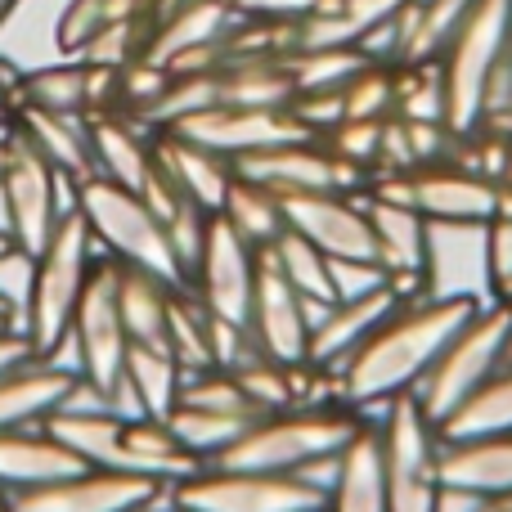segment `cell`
Segmentation results:
<instances>
[{"label": "cell", "mask_w": 512, "mask_h": 512, "mask_svg": "<svg viewBox=\"0 0 512 512\" xmlns=\"http://www.w3.org/2000/svg\"><path fill=\"white\" fill-rule=\"evenodd\" d=\"M477 310L459 297H409L333 369V387L346 405H382L423 382L454 328Z\"/></svg>", "instance_id": "cell-1"}, {"label": "cell", "mask_w": 512, "mask_h": 512, "mask_svg": "<svg viewBox=\"0 0 512 512\" xmlns=\"http://www.w3.org/2000/svg\"><path fill=\"white\" fill-rule=\"evenodd\" d=\"M508 346H512V306L508 301H486L454 328L445 351L436 355V364L423 373V382L409 396L418 400V409L432 423H445L481 382H490L504 369Z\"/></svg>", "instance_id": "cell-2"}, {"label": "cell", "mask_w": 512, "mask_h": 512, "mask_svg": "<svg viewBox=\"0 0 512 512\" xmlns=\"http://www.w3.org/2000/svg\"><path fill=\"white\" fill-rule=\"evenodd\" d=\"M360 418L342 414V409H274L261 414L221 459L207 468H230V472H274V477H292L301 463L319 459V454H337L355 436Z\"/></svg>", "instance_id": "cell-3"}, {"label": "cell", "mask_w": 512, "mask_h": 512, "mask_svg": "<svg viewBox=\"0 0 512 512\" xmlns=\"http://www.w3.org/2000/svg\"><path fill=\"white\" fill-rule=\"evenodd\" d=\"M99 243L90 234L86 216L68 212L59 216L45 252L36 256V274H32V297H27V315H23V333L32 342V355L50 351L59 342V333L72 324V310H77V297L90 279V265L99 261Z\"/></svg>", "instance_id": "cell-4"}, {"label": "cell", "mask_w": 512, "mask_h": 512, "mask_svg": "<svg viewBox=\"0 0 512 512\" xmlns=\"http://www.w3.org/2000/svg\"><path fill=\"white\" fill-rule=\"evenodd\" d=\"M512 41V0H477L472 14L454 27V36L436 54V72L445 86V122L454 135L481 126V95H486L490 68Z\"/></svg>", "instance_id": "cell-5"}, {"label": "cell", "mask_w": 512, "mask_h": 512, "mask_svg": "<svg viewBox=\"0 0 512 512\" xmlns=\"http://www.w3.org/2000/svg\"><path fill=\"white\" fill-rule=\"evenodd\" d=\"M81 216H86L104 256H113L122 265H140V270L158 274L171 288H185V270H180L176 252H171L167 230H162V221L149 212V203L135 189H122L104 176H90L81 185Z\"/></svg>", "instance_id": "cell-6"}, {"label": "cell", "mask_w": 512, "mask_h": 512, "mask_svg": "<svg viewBox=\"0 0 512 512\" xmlns=\"http://www.w3.org/2000/svg\"><path fill=\"white\" fill-rule=\"evenodd\" d=\"M373 427H378L382 445L391 512H432L436 490H441V436H436V423L405 391V396L391 400L387 414Z\"/></svg>", "instance_id": "cell-7"}, {"label": "cell", "mask_w": 512, "mask_h": 512, "mask_svg": "<svg viewBox=\"0 0 512 512\" xmlns=\"http://www.w3.org/2000/svg\"><path fill=\"white\" fill-rule=\"evenodd\" d=\"M171 499L185 512H324V495L306 481L230 468H198L171 486Z\"/></svg>", "instance_id": "cell-8"}, {"label": "cell", "mask_w": 512, "mask_h": 512, "mask_svg": "<svg viewBox=\"0 0 512 512\" xmlns=\"http://www.w3.org/2000/svg\"><path fill=\"white\" fill-rule=\"evenodd\" d=\"M239 176L256 180V185L274 189L279 198L288 194H324V189H337V194H364L369 176L355 167H346L324 140L306 135V140H288L274 144V149L248 153V158L234 162Z\"/></svg>", "instance_id": "cell-9"}, {"label": "cell", "mask_w": 512, "mask_h": 512, "mask_svg": "<svg viewBox=\"0 0 512 512\" xmlns=\"http://www.w3.org/2000/svg\"><path fill=\"white\" fill-rule=\"evenodd\" d=\"M248 333L270 360L288 369H310V324L301 292L283 279L270 248L256 252V283L248 306Z\"/></svg>", "instance_id": "cell-10"}, {"label": "cell", "mask_w": 512, "mask_h": 512, "mask_svg": "<svg viewBox=\"0 0 512 512\" xmlns=\"http://www.w3.org/2000/svg\"><path fill=\"white\" fill-rule=\"evenodd\" d=\"M72 328H77L81 342V360H86V378L95 387L113 391V382L122 378L126 369V337L122 328V310H117V261L113 256H99L90 265V279L77 297V310H72Z\"/></svg>", "instance_id": "cell-11"}, {"label": "cell", "mask_w": 512, "mask_h": 512, "mask_svg": "<svg viewBox=\"0 0 512 512\" xmlns=\"http://www.w3.org/2000/svg\"><path fill=\"white\" fill-rule=\"evenodd\" d=\"M0 185L9 198V221H14V248L27 256H41L50 243L54 225H59V207H54V167L32 149L23 131H9L5 140V167H0Z\"/></svg>", "instance_id": "cell-12"}, {"label": "cell", "mask_w": 512, "mask_h": 512, "mask_svg": "<svg viewBox=\"0 0 512 512\" xmlns=\"http://www.w3.org/2000/svg\"><path fill=\"white\" fill-rule=\"evenodd\" d=\"M162 495V481L135 472L86 468L77 477L50 481L32 490H9V512H131Z\"/></svg>", "instance_id": "cell-13"}, {"label": "cell", "mask_w": 512, "mask_h": 512, "mask_svg": "<svg viewBox=\"0 0 512 512\" xmlns=\"http://www.w3.org/2000/svg\"><path fill=\"white\" fill-rule=\"evenodd\" d=\"M256 252L248 239L225 225V216H212L207 225V243L198 256L194 274H189V288L194 297L212 310L216 319H230V324H248V306H252V283H256Z\"/></svg>", "instance_id": "cell-14"}, {"label": "cell", "mask_w": 512, "mask_h": 512, "mask_svg": "<svg viewBox=\"0 0 512 512\" xmlns=\"http://www.w3.org/2000/svg\"><path fill=\"white\" fill-rule=\"evenodd\" d=\"M283 225L306 243H315L328 261H378L360 194H337V189L288 194L283 198Z\"/></svg>", "instance_id": "cell-15"}, {"label": "cell", "mask_w": 512, "mask_h": 512, "mask_svg": "<svg viewBox=\"0 0 512 512\" xmlns=\"http://www.w3.org/2000/svg\"><path fill=\"white\" fill-rule=\"evenodd\" d=\"M171 131L203 144V149H212V153H221V158H230V162L248 158V153H261V149H274V144L306 140L301 122L288 108H234V104H212V108H203V113L176 122Z\"/></svg>", "instance_id": "cell-16"}, {"label": "cell", "mask_w": 512, "mask_h": 512, "mask_svg": "<svg viewBox=\"0 0 512 512\" xmlns=\"http://www.w3.org/2000/svg\"><path fill=\"white\" fill-rule=\"evenodd\" d=\"M364 216L373 230V252L378 265L387 270L391 288L400 297H427V239H432V221L414 212L409 203H391V198L360 194Z\"/></svg>", "instance_id": "cell-17"}, {"label": "cell", "mask_w": 512, "mask_h": 512, "mask_svg": "<svg viewBox=\"0 0 512 512\" xmlns=\"http://www.w3.org/2000/svg\"><path fill=\"white\" fill-rule=\"evenodd\" d=\"M427 297H459L486 306V225H432V239H427Z\"/></svg>", "instance_id": "cell-18"}, {"label": "cell", "mask_w": 512, "mask_h": 512, "mask_svg": "<svg viewBox=\"0 0 512 512\" xmlns=\"http://www.w3.org/2000/svg\"><path fill=\"white\" fill-rule=\"evenodd\" d=\"M400 301L405 297L391 288V279L382 283V288L364 292V297L333 301V306L315 319V328H310V369L333 373L337 364H342L346 355H351L355 346H360L364 337H369L373 328L400 306Z\"/></svg>", "instance_id": "cell-19"}, {"label": "cell", "mask_w": 512, "mask_h": 512, "mask_svg": "<svg viewBox=\"0 0 512 512\" xmlns=\"http://www.w3.org/2000/svg\"><path fill=\"white\" fill-rule=\"evenodd\" d=\"M153 135L158 131L144 126L140 117H131V113L90 117V158H95V176L140 194L144 180L153 176Z\"/></svg>", "instance_id": "cell-20"}, {"label": "cell", "mask_w": 512, "mask_h": 512, "mask_svg": "<svg viewBox=\"0 0 512 512\" xmlns=\"http://www.w3.org/2000/svg\"><path fill=\"white\" fill-rule=\"evenodd\" d=\"M153 158H158V167L167 171V180L189 203H198L203 212H221L225 194H230V180H234L230 158H221V153L203 149V144L185 140L176 131L153 135Z\"/></svg>", "instance_id": "cell-21"}, {"label": "cell", "mask_w": 512, "mask_h": 512, "mask_svg": "<svg viewBox=\"0 0 512 512\" xmlns=\"http://www.w3.org/2000/svg\"><path fill=\"white\" fill-rule=\"evenodd\" d=\"M324 512H391L382 445H378V427L373 423H360L351 441L342 445L337 477L324 495Z\"/></svg>", "instance_id": "cell-22"}, {"label": "cell", "mask_w": 512, "mask_h": 512, "mask_svg": "<svg viewBox=\"0 0 512 512\" xmlns=\"http://www.w3.org/2000/svg\"><path fill=\"white\" fill-rule=\"evenodd\" d=\"M90 463L81 454H72L68 445H59L50 432L41 427V436L27 432H0V486L5 490H32V486H50V481L77 477Z\"/></svg>", "instance_id": "cell-23"}, {"label": "cell", "mask_w": 512, "mask_h": 512, "mask_svg": "<svg viewBox=\"0 0 512 512\" xmlns=\"http://www.w3.org/2000/svg\"><path fill=\"white\" fill-rule=\"evenodd\" d=\"M234 23H239V14H234L230 5H221V0H185V5L167 9L162 18H153V36H149L144 59L167 68V63L180 59L185 50L225 41V32H230Z\"/></svg>", "instance_id": "cell-24"}, {"label": "cell", "mask_w": 512, "mask_h": 512, "mask_svg": "<svg viewBox=\"0 0 512 512\" xmlns=\"http://www.w3.org/2000/svg\"><path fill=\"white\" fill-rule=\"evenodd\" d=\"M441 481L486 499H512V432L477 441H441Z\"/></svg>", "instance_id": "cell-25"}, {"label": "cell", "mask_w": 512, "mask_h": 512, "mask_svg": "<svg viewBox=\"0 0 512 512\" xmlns=\"http://www.w3.org/2000/svg\"><path fill=\"white\" fill-rule=\"evenodd\" d=\"M72 382V373H59L41 360L9 369L0 378V432H27L32 423H45L63 405Z\"/></svg>", "instance_id": "cell-26"}, {"label": "cell", "mask_w": 512, "mask_h": 512, "mask_svg": "<svg viewBox=\"0 0 512 512\" xmlns=\"http://www.w3.org/2000/svg\"><path fill=\"white\" fill-rule=\"evenodd\" d=\"M14 122L54 171L81 180V185L95 176V158H90V117H63V113H45V108L23 104Z\"/></svg>", "instance_id": "cell-27"}, {"label": "cell", "mask_w": 512, "mask_h": 512, "mask_svg": "<svg viewBox=\"0 0 512 512\" xmlns=\"http://www.w3.org/2000/svg\"><path fill=\"white\" fill-rule=\"evenodd\" d=\"M171 283L158 274L140 270V265L117 261V310H122V328L131 346H153L167 351V310H171Z\"/></svg>", "instance_id": "cell-28"}, {"label": "cell", "mask_w": 512, "mask_h": 512, "mask_svg": "<svg viewBox=\"0 0 512 512\" xmlns=\"http://www.w3.org/2000/svg\"><path fill=\"white\" fill-rule=\"evenodd\" d=\"M216 90L221 104L234 108H288L297 86L283 59H230L216 68Z\"/></svg>", "instance_id": "cell-29"}, {"label": "cell", "mask_w": 512, "mask_h": 512, "mask_svg": "<svg viewBox=\"0 0 512 512\" xmlns=\"http://www.w3.org/2000/svg\"><path fill=\"white\" fill-rule=\"evenodd\" d=\"M512 432V360L481 382L445 423H436L441 441H477V436H504Z\"/></svg>", "instance_id": "cell-30"}, {"label": "cell", "mask_w": 512, "mask_h": 512, "mask_svg": "<svg viewBox=\"0 0 512 512\" xmlns=\"http://www.w3.org/2000/svg\"><path fill=\"white\" fill-rule=\"evenodd\" d=\"M216 216H225V225H230L239 239H248L252 248H270V243L288 230V225H283V198L274 194V189L239 176V171H234L230 194H225Z\"/></svg>", "instance_id": "cell-31"}, {"label": "cell", "mask_w": 512, "mask_h": 512, "mask_svg": "<svg viewBox=\"0 0 512 512\" xmlns=\"http://www.w3.org/2000/svg\"><path fill=\"white\" fill-rule=\"evenodd\" d=\"M126 378H131L135 396L144 405V418H162L167 423L171 409L180 405V364L171 360V351H153V346H126Z\"/></svg>", "instance_id": "cell-32"}, {"label": "cell", "mask_w": 512, "mask_h": 512, "mask_svg": "<svg viewBox=\"0 0 512 512\" xmlns=\"http://www.w3.org/2000/svg\"><path fill=\"white\" fill-rule=\"evenodd\" d=\"M256 418H239V414H216V409H194V405H176L167 418L171 436L194 454L198 463H212L239 441Z\"/></svg>", "instance_id": "cell-33"}, {"label": "cell", "mask_w": 512, "mask_h": 512, "mask_svg": "<svg viewBox=\"0 0 512 512\" xmlns=\"http://www.w3.org/2000/svg\"><path fill=\"white\" fill-rule=\"evenodd\" d=\"M18 99L45 113L63 117H86V63H45V68L27 72Z\"/></svg>", "instance_id": "cell-34"}, {"label": "cell", "mask_w": 512, "mask_h": 512, "mask_svg": "<svg viewBox=\"0 0 512 512\" xmlns=\"http://www.w3.org/2000/svg\"><path fill=\"white\" fill-rule=\"evenodd\" d=\"M270 256H274V265L283 270V279H288L306 301H337L333 265H328V256L319 252L315 243H306L301 234L283 230L279 239L270 243Z\"/></svg>", "instance_id": "cell-35"}, {"label": "cell", "mask_w": 512, "mask_h": 512, "mask_svg": "<svg viewBox=\"0 0 512 512\" xmlns=\"http://www.w3.org/2000/svg\"><path fill=\"white\" fill-rule=\"evenodd\" d=\"M153 36V18L149 9L135 18H117V23H104L86 45L77 50L81 63H95V68H126V63L144 59Z\"/></svg>", "instance_id": "cell-36"}, {"label": "cell", "mask_w": 512, "mask_h": 512, "mask_svg": "<svg viewBox=\"0 0 512 512\" xmlns=\"http://www.w3.org/2000/svg\"><path fill=\"white\" fill-rule=\"evenodd\" d=\"M283 63L297 90H342L369 63V54L355 45H333V50H292Z\"/></svg>", "instance_id": "cell-37"}, {"label": "cell", "mask_w": 512, "mask_h": 512, "mask_svg": "<svg viewBox=\"0 0 512 512\" xmlns=\"http://www.w3.org/2000/svg\"><path fill=\"white\" fill-rule=\"evenodd\" d=\"M391 117H405V122H445V86H441V72H436V59L396 63V113Z\"/></svg>", "instance_id": "cell-38"}, {"label": "cell", "mask_w": 512, "mask_h": 512, "mask_svg": "<svg viewBox=\"0 0 512 512\" xmlns=\"http://www.w3.org/2000/svg\"><path fill=\"white\" fill-rule=\"evenodd\" d=\"M346 117H391L396 113V63H364L342 86Z\"/></svg>", "instance_id": "cell-39"}, {"label": "cell", "mask_w": 512, "mask_h": 512, "mask_svg": "<svg viewBox=\"0 0 512 512\" xmlns=\"http://www.w3.org/2000/svg\"><path fill=\"white\" fill-rule=\"evenodd\" d=\"M382 122H387V117H382ZM382 122L378 117H342V122H337L328 135H319V140H324L346 167L373 176V167H378V149H382Z\"/></svg>", "instance_id": "cell-40"}, {"label": "cell", "mask_w": 512, "mask_h": 512, "mask_svg": "<svg viewBox=\"0 0 512 512\" xmlns=\"http://www.w3.org/2000/svg\"><path fill=\"white\" fill-rule=\"evenodd\" d=\"M486 274H490V301L512 306V216L499 212L486 221Z\"/></svg>", "instance_id": "cell-41"}, {"label": "cell", "mask_w": 512, "mask_h": 512, "mask_svg": "<svg viewBox=\"0 0 512 512\" xmlns=\"http://www.w3.org/2000/svg\"><path fill=\"white\" fill-rule=\"evenodd\" d=\"M32 274H36V256H27L23 248H5V252H0V301L9 306L18 333H23L27 297H32Z\"/></svg>", "instance_id": "cell-42"}, {"label": "cell", "mask_w": 512, "mask_h": 512, "mask_svg": "<svg viewBox=\"0 0 512 512\" xmlns=\"http://www.w3.org/2000/svg\"><path fill=\"white\" fill-rule=\"evenodd\" d=\"M481 126L512 131V41L504 45V54H499L495 68H490L486 95H481Z\"/></svg>", "instance_id": "cell-43"}, {"label": "cell", "mask_w": 512, "mask_h": 512, "mask_svg": "<svg viewBox=\"0 0 512 512\" xmlns=\"http://www.w3.org/2000/svg\"><path fill=\"white\" fill-rule=\"evenodd\" d=\"M328 265H333L337 301L364 297V292H373V288H382V283H387V270H382L378 261H328Z\"/></svg>", "instance_id": "cell-44"}, {"label": "cell", "mask_w": 512, "mask_h": 512, "mask_svg": "<svg viewBox=\"0 0 512 512\" xmlns=\"http://www.w3.org/2000/svg\"><path fill=\"white\" fill-rule=\"evenodd\" d=\"M221 5H230L239 18H301L310 14V9L319 5V0H221Z\"/></svg>", "instance_id": "cell-45"}, {"label": "cell", "mask_w": 512, "mask_h": 512, "mask_svg": "<svg viewBox=\"0 0 512 512\" xmlns=\"http://www.w3.org/2000/svg\"><path fill=\"white\" fill-rule=\"evenodd\" d=\"M481 504H486V495H477V490H468V486H450V481H441L432 512H481Z\"/></svg>", "instance_id": "cell-46"}, {"label": "cell", "mask_w": 512, "mask_h": 512, "mask_svg": "<svg viewBox=\"0 0 512 512\" xmlns=\"http://www.w3.org/2000/svg\"><path fill=\"white\" fill-rule=\"evenodd\" d=\"M27 360H36L27 333H18V328H5V333H0V378H5L9 369H18V364H27Z\"/></svg>", "instance_id": "cell-47"}, {"label": "cell", "mask_w": 512, "mask_h": 512, "mask_svg": "<svg viewBox=\"0 0 512 512\" xmlns=\"http://www.w3.org/2000/svg\"><path fill=\"white\" fill-rule=\"evenodd\" d=\"M499 212L512 216V140H508V153H504V167H499Z\"/></svg>", "instance_id": "cell-48"}, {"label": "cell", "mask_w": 512, "mask_h": 512, "mask_svg": "<svg viewBox=\"0 0 512 512\" xmlns=\"http://www.w3.org/2000/svg\"><path fill=\"white\" fill-rule=\"evenodd\" d=\"M131 512H185V508H176V499H171V486H162L158 499H149V504H140V508H131Z\"/></svg>", "instance_id": "cell-49"}, {"label": "cell", "mask_w": 512, "mask_h": 512, "mask_svg": "<svg viewBox=\"0 0 512 512\" xmlns=\"http://www.w3.org/2000/svg\"><path fill=\"white\" fill-rule=\"evenodd\" d=\"M0 239L14 243V221H9V198H5V185H0Z\"/></svg>", "instance_id": "cell-50"}, {"label": "cell", "mask_w": 512, "mask_h": 512, "mask_svg": "<svg viewBox=\"0 0 512 512\" xmlns=\"http://www.w3.org/2000/svg\"><path fill=\"white\" fill-rule=\"evenodd\" d=\"M14 5H18V0H0V23L9 18V9H14Z\"/></svg>", "instance_id": "cell-51"}, {"label": "cell", "mask_w": 512, "mask_h": 512, "mask_svg": "<svg viewBox=\"0 0 512 512\" xmlns=\"http://www.w3.org/2000/svg\"><path fill=\"white\" fill-rule=\"evenodd\" d=\"M5 328H14V315H0V333H5Z\"/></svg>", "instance_id": "cell-52"}, {"label": "cell", "mask_w": 512, "mask_h": 512, "mask_svg": "<svg viewBox=\"0 0 512 512\" xmlns=\"http://www.w3.org/2000/svg\"><path fill=\"white\" fill-rule=\"evenodd\" d=\"M0 167H5V140H0Z\"/></svg>", "instance_id": "cell-53"}, {"label": "cell", "mask_w": 512, "mask_h": 512, "mask_svg": "<svg viewBox=\"0 0 512 512\" xmlns=\"http://www.w3.org/2000/svg\"><path fill=\"white\" fill-rule=\"evenodd\" d=\"M5 248H14V243H9V239H0V252H5Z\"/></svg>", "instance_id": "cell-54"}, {"label": "cell", "mask_w": 512, "mask_h": 512, "mask_svg": "<svg viewBox=\"0 0 512 512\" xmlns=\"http://www.w3.org/2000/svg\"><path fill=\"white\" fill-rule=\"evenodd\" d=\"M0 315H9V306H5V301H0Z\"/></svg>", "instance_id": "cell-55"}, {"label": "cell", "mask_w": 512, "mask_h": 512, "mask_svg": "<svg viewBox=\"0 0 512 512\" xmlns=\"http://www.w3.org/2000/svg\"><path fill=\"white\" fill-rule=\"evenodd\" d=\"M508 360H512V346H508Z\"/></svg>", "instance_id": "cell-56"}]
</instances>
